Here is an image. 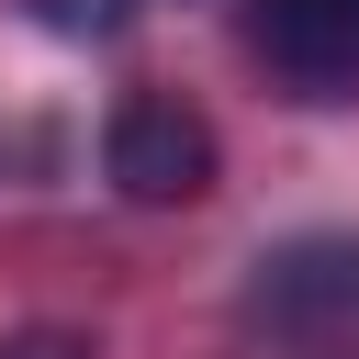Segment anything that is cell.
I'll list each match as a JSON object with an SVG mask.
<instances>
[{
    "label": "cell",
    "instance_id": "obj_1",
    "mask_svg": "<svg viewBox=\"0 0 359 359\" xmlns=\"http://www.w3.org/2000/svg\"><path fill=\"white\" fill-rule=\"evenodd\" d=\"M236 314H247V337H269L292 359H348L359 348V236H280V247H258Z\"/></svg>",
    "mask_w": 359,
    "mask_h": 359
},
{
    "label": "cell",
    "instance_id": "obj_2",
    "mask_svg": "<svg viewBox=\"0 0 359 359\" xmlns=\"http://www.w3.org/2000/svg\"><path fill=\"white\" fill-rule=\"evenodd\" d=\"M213 168H224V146H213V123H202L180 90H123V101H112V123H101V180H112L123 202L180 213V202L213 191Z\"/></svg>",
    "mask_w": 359,
    "mask_h": 359
},
{
    "label": "cell",
    "instance_id": "obj_3",
    "mask_svg": "<svg viewBox=\"0 0 359 359\" xmlns=\"http://www.w3.org/2000/svg\"><path fill=\"white\" fill-rule=\"evenodd\" d=\"M247 56L280 101H359V0H247Z\"/></svg>",
    "mask_w": 359,
    "mask_h": 359
},
{
    "label": "cell",
    "instance_id": "obj_4",
    "mask_svg": "<svg viewBox=\"0 0 359 359\" xmlns=\"http://www.w3.org/2000/svg\"><path fill=\"white\" fill-rule=\"evenodd\" d=\"M157 0H34V22L56 34V45H112V34H135Z\"/></svg>",
    "mask_w": 359,
    "mask_h": 359
},
{
    "label": "cell",
    "instance_id": "obj_5",
    "mask_svg": "<svg viewBox=\"0 0 359 359\" xmlns=\"http://www.w3.org/2000/svg\"><path fill=\"white\" fill-rule=\"evenodd\" d=\"M0 359H101V348H90L79 325H11V337H0Z\"/></svg>",
    "mask_w": 359,
    "mask_h": 359
}]
</instances>
